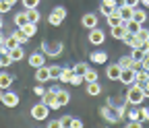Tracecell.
<instances>
[{"label":"cell","instance_id":"6da1fadb","mask_svg":"<svg viewBox=\"0 0 149 128\" xmlns=\"http://www.w3.org/2000/svg\"><path fill=\"white\" fill-rule=\"evenodd\" d=\"M124 101H126L128 105H141V103L145 101V95H143V89H141V85H137V83L128 85V89H126V95H124Z\"/></svg>","mask_w":149,"mask_h":128},{"label":"cell","instance_id":"7a4b0ae2","mask_svg":"<svg viewBox=\"0 0 149 128\" xmlns=\"http://www.w3.org/2000/svg\"><path fill=\"white\" fill-rule=\"evenodd\" d=\"M48 58H58L60 54H62V50H64V46H62V42H58V39H54V42H44L42 44V48H40Z\"/></svg>","mask_w":149,"mask_h":128},{"label":"cell","instance_id":"3957f363","mask_svg":"<svg viewBox=\"0 0 149 128\" xmlns=\"http://www.w3.org/2000/svg\"><path fill=\"white\" fill-rule=\"evenodd\" d=\"M66 15H68V10H66L64 6H54V10H52L50 17H48V23H50L52 27H60L62 21L66 19Z\"/></svg>","mask_w":149,"mask_h":128},{"label":"cell","instance_id":"277c9868","mask_svg":"<svg viewBox=\"0 0 149 128\" xmlns=\"http://www.w3.org/2000/svg\"><path fill=\"white\" fill-rule=\"evenodd\" d=\"M100 116H102L106 122H110V124L120 122V116H118V112H116V105H104V107L100 109Z\"/></svg>","mask_w":149,"mask_h":128},{"label":"cell","instance_id":"5b68a950","mask_svg":"<svg viewBox=\"0 0 149 128\" xmlns=\"http://www.w3.org/2000/svg\"><path fill=\"white\" fill-rule=\"evenodd\" d=\"M56 91H58V87H50V89H46V93L42 95V101H44L50 109H58V107H60L58 101H56Z\"/></svg>","mask_w":149,"mask_h":128},{"label":"cell","instance_id":"8992f818","mask_svg":"<svg viewBox=\"0 0 149 128\" xmlns=\"http://www.w3.org/2000/svg\"><path fill=\"white\" fill-rule=\"evenodd\" d=\"M48 114H50V107H48V105H46L44 101L31 107V118H33V120H37V122L46 120V118H48Z\"/></svg>","mask_w":149,"mask_h":128},{"label":"cell","instance_id":"52a82bcc","mask_svg":"<svg viewBox=\"0 0 149 128\" xmlns=\"http://www.w3.org/2000/svg\"><path fill=\"white\" fill-rule=\"evenodd\" d=\"M93 46H102L104 42H106V33L102 31V29H97V27H93V29H89V37H87Z\"/></svg>","mask_w":149,"mask_h":128},{"label":"cell","instance_id":"ba28073f","mask_svg":"<svg viewBox=\"0 0 149 128\" xmlns=\"http://www.w3.org/2000/svg\"><path fill=\"white\" fill-rule=\"evenodd\" d=\"M46 54L42 52V50H37V52H33L31 56H29V66L31 68H40V66H44L46 64Z\"/></svg>","mask_w":149,"mask_h":128},{"label":"cell","instance_id":"9c48e42d","mask_svg":"<svg viewBox=\"0 0 149 128\" xmlns=\"http://www.w3.org/2000/svg\"><path fill=\"white\" fill-rule=\"evenodd\" d=\"M120 75H122L120 64H108V70H106L108 81H120Z\"/></svg>","mask_w":149,"mask_h":128},{"label":"cell","instance_id":"30bf717a","mask_svg":"<svg viewBox=\"0 0 149 128\" xmlns=\"http://www.w3.org/2000/svg\"><path fill=\"white\" fill-rule=\"evenodd\" d=\"M81 25H83L85 29H93V27H97V15H95V12H87V15H83Z\"/></svg>","mask_w":149,"mask_h":128},{"label":"cell","instance_id":"8fae6325","mask_svg":"<svg viewBox=\"0 0 149 128\" xmlns=\"http://www.w3.org/2000/svg\"><path fill=\"white\" fill-rule=\"evenodd\" d=\"M2 103L6 107H17L19 105V95L13 93V91H6V93H2Z\"/></svg>","mask_w":149,"mask_h":128},{"label":"cell","instance_id":"7c38bea8","mask_svg":"<svg viewBox=\"0 0 149 128\" xmlns=\"http://www.w3.org/2000/svg\"><path fill=\"white\" fill-rule=\"evenodd\" d=\"M135 77H137V72H135L133 68H124V70H122V75H120V83L128 87V85H133V83H135Z\"/></svg>","mask_w":149,"mask_h":128},{"label":"cell","instance_id":"4fadbf2b","mask_svg":"<svg viewBox=\"0 0 149 128\" xmlns=\"http://www.w3.org/2000/svg\"><path fill=\"white\" fill-rule=\"evenodd\" d=\"M35 81L37 83H46V81H50V68L44 64V66H40V68H35Z\"/></svg>","mask_w":149,"mask_h":128},{"label":"cell","instance_id":"5bb4252c","mask_svg":"<svg viewBox=\"0 0 149 128\" xmlns=\"http://www.w3.org/2000/svg\"><path fill=\"white\" fill-rule=\"evenodd\" d=\"M91 62L93 64H108V54L97 50V52H91Z\"/></svg>","mask_w":149,"mask_h":128},{"label":"cell","instance_id":"9a60e30c","mask_svg":"<svg viewBox=\"0 0 149 128\" xmlns=\"http://www.w3.org/2000/svg\"><path fill=\"white\" fill-rule=\"evenodd\" d=\"M124 33H126V29H124V23H120V25H114V27H110V35L114 39H122L124 37Z\"/></svg>","mask_w":149,"mask_h":128},{"label":"cell","instance_id":"2e32d148","mask_svg":"<svg viewBox=\"0 0 149 128\" xmlns=\"http://www.w3.org/2000/svg\"><path fill=\"white\" fill-rule=\"evenodd\" d=\"M56 101H58V105H60V107H64V105L70 101V95H68V91H64V89H58V91H56Z\"/></svg>","mask_w":149,"mask_h":128},{"label":"cell","instance_id":"e0dca14e","mask_svg":"<svg viewBox=\"0 0 149 128\" xmlns=\"http://www.w3.org/2000/svg\"><path fill=\"white\" fill-rule=\"evenodd\" d=\"M19 29H21V31H23V33L27 35V37L31 39V37H33V35L37 33V23H29V21H27V23H25L23 27H19Z\"/></svg>","mask_w":149,"mask_h":128},{"label":"cell","instance_id":"ac0fdd59","mask_svg":"<svg viewBox=\"0 0 149 128\" xmlns=\"http://www.w3.org/2000/svg\"><path fill=\"white\" fill-rule=\"evenodd\" d=\"M124 23V29H126V33H133V35H137V31L141 29V23H137V21H133V19H128V21H122Z\"/></svg>","mask_w":149,"mask_h":128},{"label":"cell","instance_id":"d6986e66","mask_svg":"<svg viewBox=\"0 0 149 128\" xmlns=\"http://www.w3.org/2000/svg\"><path fill=\"white\" fill-rule=\"evenodd\" d=\"M72 66H62V70H60V83H70V79H72Z\"/></svg>","mask_w":149,"mask_h":128},{"label":"cell","instance_id":"ffe728a7","mask_svg":"<svg viewBox=\"0 0 149 128\" xmlns=\"http://www.w3.org/2000/svg\"><path fill=\"white\" fill-rule=\"evenodd\" d=\"M10 58H13V62H21V60L25 58L23 46H17V48H13V50H10Z\"/></svg>","mask_w":149,"mask_h":128},{"label":"cell","instance_id":"44dd1931","mask_svg":"<svg viewBox=\"0 0 149 128\" xmlns=\"http://www.w3.org/2000/svg\"><path fill=\"white\" fill-rule=\"evenodd\" d=\"M87 95H93V97H95V95H100L102 93V85L97 83V81H93V83H87Z\"/></svg>","mask_w":149,"mask_h":128},{"label":"cell","instance_id":"7402d4cb","mask_svg":"<svg viewBox=\"0 0 149 128\" xmlns=\"http://www.w3.org/2000/svg\"><path fill=\"white\" fill-rule=\"evenodd\" d=\"M147 81H149V70H145V68H141V70H137V77H135V83L143 87V85H145Z\"/></svg>","mask_w":149,"mask_h":128},{"label":"cell","instance_id":"603a6c76","mask_svg":"<svg viewBox=\"0 0 149 128\" xmlns=\"http://www.w3.org/2000/svg\"><path fill=\"white\" fill-rule=\"evenodd\" d=\"M25 15H27V21L29 23H37V21L42 19V15H40L37 8H25Z\"/></svg>","mask_w":149,"mask_h":128},{"label":"cell","instance_id":"cb8c5ba5","mask_svg":"<svg viewBox=\"0 0 149 128\" xmlns=\"http://www.w3.org/2000/svg\"><path fill=\"white\" fill-rule=\"evenodd\" d=\"M118 15L122 17V21H128V19H133V6H126V4L118 6Z\"/></svg>","mask_w":149,"mask_h":128},{"label":"cell","instance_id":"d4e9b609","mask_svg":"<svg viewBox=\"0 0 149 128\" xmlns=\"http://www.w3.org/2000/svg\"><path fill=\"white\" fill-rule=\"evenodd\" d=\"M106 19H108V25H110V27H114V25H120V23H122V17L118 15V8H116L114 12H110Z\"/></svg>","mask_w":149,"mask_h":128},{"label":"cell","instance_id":"484cf974","mask_svg":"<svg viewBox=\"0 0 149 128\" xmlns=\"http://www.w3.org/2000/svg\"><path fill=\"white\" fill-rule=\"evenodd\" d=\"M133 21H137V23H145L147 21V12L143 10V8H133Z\"/></svg>","mask_w":149,"mask_h":128},{"label":"cell","instance_id":"4316f807","mask_svg":"<svg viewBox=\"0 0 149 128\" xmlns=\"http://www.w3.org/2000/svg\"><path fill=\"white\" fill-rule=\"evenodd\" d=\"M13 85V75L8 72H0V89H8Z\"/></svg>","mask_w":149,"mask_h":128},{"label":"cell","instance_id":"83f0119b","mask_svg":"<svg viewBox=\"0 0 149 128\" xmlns=\"http://www.w3.org/2000/svg\"><path fill=\"white\" fill-rule=\"evenodd\" d=\"M100 75H97V70H93V68H87L85 70V75H83V81L85 83H93V81H97Z\"/></svg>","mask_w":149,"mask_h":128},{"label":"cell","instance_id":"f1b7e54d","mask_svg":"<svg viewBox=\"0 0 149 128\" xmlns=\"http://www.w3.org/2000/svg\"><path fill=\"white\" fill-rule=\"evenodd\" d=\"M133 62H135V60H133V56L128 54V56H122V58H120V62H118V64H120V68L124 70V68H133Z\"/></svg>","mask_w":149,"mask_h":128},{"label":"cell","instance_id":"f546056e","mask_svg":"<svg viewBox=\"0 0 149 128\" xmlns=\"http://www.w3.org/2000/svg\"><path fill=\"white\" fill-rule=\"evenodd\" d=\"M50 68V81H58L60 79V70H62V66H48Z\"/></svg>","mask_w":149,"mask_h":128},{"label":"cell","instance_id":"4dcf8cb0","mask_svg":"<svg viewBox=\"0 0 149 128\" xmlns=\"http://www.w3.org/2000/svg\"><path fill=\"white\" fill-rule=\"evenodd\" d=\"M87 68H89L87 62H77V64L72 66V72H74V75H85V70H87Z\"/></svg>","mask_w":149,"mask_h":128},{"label":"cell","instance_id":"1f68e13d","mask_svg":"<svg viewBox=\"0 0 149 128\" xmlns=\"http://www.w3.org/2000/svg\"><path fill=\"white\" fill-rule=\"evenodd\" d=\"M25 23H27V15H25V10H23V12H17V15H15V25H17V27H23Z\"/></svg>","mask_w":149,"mask_h":128},{"label":"cell","instance_id":"d6a6232c","mask_svg":"<svg viewBox=\"0 0 149 128\" xmlns=\"http://www.w3.org/2000/svg\"><path fill=\"white\" fill-rule=\"evenodd\" d=\"M13 35H15V37H17V42H19V44H21V46L29 42V37H27V35H25V33H23L21 29H17V31H13Z\"/></svg>","mask_w":149,"mask_h":128},{"label":"cell","instance_id":"836d02e7","mask_svg":"<svg viewBox=\"0 0 149 128\" xmlns=\"http://www.w3.org/2000/svg\"><path fill=\"white\" fill-rule=\"evenodd\" d=\"M133 52H130V56H133V60H143L145 58V52H143V48H130Z\"/></svg>","mask_w":149,"mask_h":128},{"label":"cell","instance_id":"e575fe53","mask_svg":"<svg viewBox=\"0 0 149 128\" xmlns=\"http://www.w3.org/2000/svg\"><path fill=\"white\" fill-rule=\"evenodd\" d=\"M10 64H13V58H10V52H8V54H0V66L4 68V66H10Z\"/></svg>","mask_w":149,"mask_h":128},{"label":"cell","instance_id":"d590c367","mask_svg":"<svg viewBox=\"0 0 149 128\" xmlns=\"http://www.w3.org/2000/svg\"><path fill=\"white\" fill-rule=\"evenodd\" d=\"M4 44L8 46V50H13V48H17V46H21V44H19V42H17V37H15V35H13V33L8 35V37H4Z\"/></svg>","mask_w":149,"mask_h":128},{"label":"cell","instance_id":"8d00e7d4","mask_svg":"<svg viewBox=\"0 0 149 128\" xmlns=\"http://www.w3.org/2000/svg\"><path fill=\"white\" fill-rule=\"evenodd\" d=\"M116 8H118V6H116ZM116 8H114V6H110V4H106V2H102V4H100V12H102L104 17H108L110 12H114Z\"/></svg>","mask_w":149,"mask_h":128},{"label":"cell","instance_id":"74e56055","mask_svg":"<svg viewBox=\"0 0 149 128\" xmlns=\"http://www.w3.org/2000/svg\"><path fill=\"white\" fill-rule=\"evenodd\" d=\"M58 122H60V128H70L72 116H62V118H58Z\"/></svg>","mask_w":149,"mask_h":128},{"label":"cell","instance_id":"f35d334b","mask_svg":"<svg viewBox=\"0 0 149 128\" xmlns=\"http://www.w3.org/2000/svg\"><path fill=\"white\" fill-rule=\"evenodd\" d=\"M137 37H139V39H143V42H149V29L141 27V29L137 31Z\"/></svg>","mask_w":149,"mask_h":128},{"label":"cell","instance_id":"ab89813d","mask_svg":"<svg viewBox=\"0 0 149 128\" xmlns=\"http://www.w3.org/2000/svg\"><path fill=\"white\" fill-rule=\"evenodd\" d=\"M126 118L128 120H141V114H139V109H128L126 112ZM143 122V120H141Z\"/></svg>","mask_w":149,"mask_h":128},{"label":"cell","instance_id":"60d3db41","mask_svg":"<svg viewBox=\"0 0 149 128\" xmlns=\"http://www.w3.org/2000/svg\"><path fill=\"white\" fill-rule=\"evenodd\" d=\"M25 8H37L40 6V0H21Z\"/></svg>","mask_w":149,"mask_h":128},{"label":"cell","instance_id":"b9f144b4","mask_svg":"<svg viewBox=\"0 0 149 128\" xmlns=\"http://www.w3.org/2000/svg\"><path fill=\"white\" fill-rule=\"evenodd\" d=\"M13 6L8 4V2H4V0H0V15H4V12H8Z\"/></svg>","mask_w":149,"mask_h":128},{"label":"cell","instance_id":"7bdbcfd3","mask_svg":"<svg viewBox=\"0 0 149 128\" xmlns=\"http://www.w3.org/2000/svg\"><path fill=\"white\" fill-rule=\"evenodd\" d=\"M81 83H83V75H72L70 85H74V87H77V85H81Z\"/></svg>","mask_w":149,"mask_h":128},{"label":"cell","instance_id":"ee69618b","mask_svg":"<svg viewBox=\"0 0 149 128\" xmlns=\"http://www.w3.org/2000/svg\"><path fill=\"white\" fill-rule=\"evenodd\" d=\"M139 114H141V120H143V122H149V109H147V107H141Z\"/></svg>","mask_w":149,"mask_h":128},{"label":"cell","instance_id":"f6af8a7d","mask_svg":"<svg viewBox=\"0 0 149 128\" xmlns=\"http://www.w3.org/2000/svg\"><path fill=\"white\" fill-rule=\"evenodd\" d=\"M33 93H35V95H40V97H42V95L46 93V89H44V83H40V85H37V87H33Z\"/></svg>","mask_w":149,"mask_h":128},{"label":"cell","instance_id":"bcb514c9","mask_svg":"<svg viewBox=\"0 0 149 128\" xmlns=\"http://www.w3.org/2000/svg\"><path fill=\"white\" fill-rule=\"evenodd\" d=\"M120 2H122V4H126V6H133V8H135V6H139V4H141V0H120Z\"/></svg>","mask_w":149,"mask_h":128},{"label":"cell","instance_id":"7dc6e473","mask_svg":"<svg viewBox=\"0 0 149 128\" xmlns=\"http://www.w3.org/2000/svg\"><path fill=\"white\" fill-rule=\"evenodd\" d=\"M70 128H83V122H81L79 118H72V124H70Z\"/></svg>","mask_w":149,"mask_h":128},{"label":"cell","instance_id":"c3c4849f","mask_svg":"<svg viewBox=\"0 0 149 128\" xmlns=\"http://www.w3.org/2000/svg\"><path fill=\"white\" fill-rule=\"evenodd\" d=\"M141 89H143V95H145V99H149V81H147V83H145Z\"/></svg>","mask_w":149,"mask_h":128},{"label":"cell","instance_id":"681fc988","mask_svg":"<svg viewBox=\"0 0 149 128\" xmlns=\"http://www.w3.org/2000/svg\"><path fill=\"white\" fill-rule=\"evenodd\" d=\"M128 126H130V128H141V122H139V120H130Z\"/></svg>","mask_w":149,"mask_h":128},{"label":"cell","instance_id":"f907efd6","mask_svg":"<svg viewBox=\"0 0 149 128\" xmlns=\"http://www.w3.org/2000/svg\"><path fill=\"white\" fill-rule=\"evenodd\" d=\"M48 126H50V128H60V122H58V120H52Z\"/></svg>","mask_w":149,"mask_h":128},{"label":"cell","instance_id":"816d5d0a","mask_svg":"<svg viewBox=\"0 0 149 128\" xmlns=\"http://www.w3.org/2000/svg\"><path fill=\"white\" fill-rule=\"evenodd\" d=\"M102 2H106V4H110V6L116 8V2H118V0H102Z\"/></svg>","mask_w":149,"mask_h":128},{"label":"cell","instance_id":"f5cc1de1","mask_svg":"<svg viewBox=\"0 0 149 128\" xmlns=\"http://www.w3.org/2000/svg\"><path fill=\"white\" fill-rule=\"evenodd\" d=\"M141 4H143L145 8H149V0H141Z\"/></svg>","mask_w":149,"mask_h":128},{"label":"cell","instance_id":"db71d44e","mask_svg":"<svg viewBox=\"0 0 149 128\" xmlns=\"http://www.w3.org/2000/svg\"><path fill=\"white\" fill-rule=\"evenodd\" d=\"M4 2H8L10 6H15V4H17V0H4Z\"/></svg>","mask_w":149,"mask_h":128},{"label":"cell","instance_id":"11a10c76","mask_svg":"<svg viewBox=\"0 0 149 128\" xmlns=\"http://www.w3.org/2000/svg\"><path fill=\"white\" fill-rule=\"evenodd\" d=\"M4 44V35H2V31H0V46Z\"/></svg>","mask_w":149,"mask_h":128},{"label":"cell","instance_id":"9f6ffc18","mask_svg":"<svg viewBox=\"0 0 149 128\" xmlns=\"http://www.w3.org/2000/svg\"><path fill=\"white\" fill-rule=\"evenodd\" d=\"M2 27H4V23H2V17H0V31H2Z\"/></svg>","mask_w":149,"mask_h":128},{"label":"cell","instance_id":"6f0895ef","mask_svg":"<svg viewBox=\"0 0 149 128\" xmlns=\"http://www.w3.org/2000/svg\"><path fill=\"white\" fill-rule=\"evenodd\" d=\"M0 101H2V89H0Z\"/></svg>","mask_w":149,"mask_h":128},{"label":"cell","instance_id":"680465c9","mask_svg":"<svg viewBox=\"0 0 149 128\" xmlns=\"http://www.w3.org/2000/svg\"><path fill=\"white\" fill-rule=\"evenodd\" d=\"M0 68H2V66H0Z\"/></svg>","mask_w":149,"mask_h":128}]
</instances>
